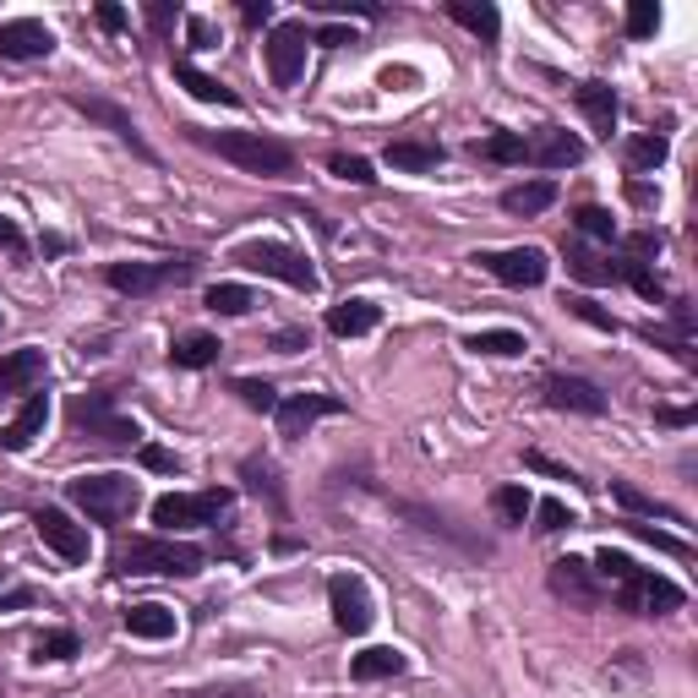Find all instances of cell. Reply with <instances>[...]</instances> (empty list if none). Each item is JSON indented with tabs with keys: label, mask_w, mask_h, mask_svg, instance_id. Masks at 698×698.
Listing matches in <instances>:
<instances>
[{
	"label": "cell",
	"mask_w": 698,
	"mask_h": 698,
	"mask_svg": "<svg viewBox=\"0 0 698 698\" xmlns=\"http://www.w3.org/2000/svg\"><path fill=\"white\" fill-rule=\"evenodd\" d=\"M595 578H606V584H611V600H617L623 611H638V617H666V611H682V600H688L682 584L638 568L628 552H611V546L595 552Z\"/></svg>",
	"instance_id": "obj_1"
},
{
	"label": "cell",
	"mask_w": 698,
	"mask_h": 698,
	"mask_svg": "<svg viewBox=\"0 0 698 698\" xmlns=\"http://www.w3.org/2000/svg\"><path fill=\"white\" fill-rule=\"evenodd\" d=\"M191 142H202L208 153L241 164L246 175H290L295 170V148L279 142V136H262V131H202L191 127Z\"/></svg>",
	"instance_id": "obj_2"
},
{
	"label": "cell",
	"mask_w": 698,
	"mask_h": 698,
	"mask_svg": "<svg viewBox=\"0 0 698 698\" xmlns=\"http://www.w3.org/2000/svg\"><path fill=\"white\" fill-rule=\"evenodd\" d=\"M202 546L175 540V535H142L115 552V573H159V578H191L202 573Z\"/></svg>",
	"instance_id": "obj_3"
},
{
	"label": "cell",
	"mask_w": 698,
	"mask_h": 698,
	"mask_svg": "<svg viewBox=\"0 0 698 698\" xmlns=\"http://www.w3.org/2000/svg\"><path fill=\"white\" fill-rule=\"evenodd\" d=\"M65 497L88 518H99V524H121V518H131V513L142 508V486L131 475H115V469L110 475H77L65 486Z\"/></svg>",
	"instance_id": "obj_4"
},
{
	"label": "cell",
	"mask_w": 698,
	"mask_h": 698,
	"mask_svg": "<svg viewBox=\"0 0 698 698\" xmlns=\"http://www.w3.org/2000/svg\"><path fill=\"white\" fill-rule=\"evenodd\" d=\"M65 415H71V432H82L88 443H99V447H142L136 421L115 415V393H77V398L65 404Z\"/></svg>",
	"instance_id": "obj_5"
},
{
	"label": "cell",
	"mask_w": 698,
	"mask_h": 698,
	"mask_svg": "<svg viewBox=\"0 0 698 698\" xmlns=\"http://www.w3.org/2000/svg\"><path fill=\"white\" fill-rule=\"evenodd\" d=\"M230 256H235L246 273L279 279V284H290V290H306V295L317 290V267L295 252V246H284V241H246V246H235Z\"/></svg>",
	"instance_id": "obj_6"
},
{
	"label": "cell",
	"mask_w": 698,
	"mask_h": 698,
	"mask_svg": "<svg viewBox=\"0 0 698 698\" xmlns=\"http://www.w3.org/2000/svg\"><path fill=\"white\" fill-rule=\"evenodd\" d=\"M196 273V256H170V262H110V284L121 295H153V290H170V284H186Z\"/></svg>",
	"instance_id": "obj_7"
},
{
	"label": "cell",
	"mask_w": 698,
	"mask_h": 698,
	"mask_svg": "<svg viewBox=\"0 0 698 698\" xmlns=\"http://www.w3.org/2000/svg\"><path fill=\"white\" fill-rule=\"evenodd\" d=\"M230 508V492H170L153 503V524L159 529H196V524H213L219 513Z\"/></svg>",
	"instance_id": "obj_8"
},
{
	"label": "cell",
	"mask_w": 698,
	"mask_h": 698,
	"mask_svg": "<svg viewBox=\"0 0 698 698\" xmlns=\"http://www.w3.org/2000/svg\"><path fill=\"white\" fill-rule=\"evenodd\" d=\"M475 262L497 279V284H508V290H535V284H546V273H552V262L540 246H508V252H475Z\"/></svg>",
	"instance_id": "obj_9"
},
{
	"label": "cell",
	"mask_w": 698,
	"mask_h": 698,
	"mask_svg": "<svg viewBox=\"0 0 698 698\" xmlns=\"http://www.w3.org/2000/svg\"><path fill=\"white\" fill-rule=\"evenodd\" d=\"M327 606H333V628L350 638H361L372 628V595H366V584L355 578V573H333L327 578Z\"/></svg>",
	"instance_id": "obj_10"
},
{
	"label": "cell",
	"mask_w": 698,
	"mask_h": 698,
	"mask_svg": "<svg viewBox=\"0 0 698 698\" xmlns=\"http://www.w3.org/2000/svg\"><path fill=\"white\" fill-rule=\"evenodd\" d=\"M262 55H267V77H273V88H295L301 71H306V28H301V22H279V28L267 33Z\"/></svg>",
	"instance_id": "obj_11"
},
{
	"label": "cell",
	"mask_w": 698,
	"mask_h": 698,
	"mask_svg": "<svg viewBox=\"0 0 698 698\" xmlns=\"http://www.w3.org/2000/svg\"><path fill=\"white\" fill-rule=\"evenodd\" d=\"M322 415H344V398L338 393H295V398H279V409H273L279 437H290V443H301Z\"/></svg>",
	"instance_id": "obj_12"
},
{
	"label": "cell",
	"mask_w": 698,
	"mask_h": 698,
	"mask_svg": "<svg viewBox=\"0 0 698 698\" xmlns=\"http://www.w3.org/2000/svg\"><path fill=\"white\" fill-rule=\"evenodd\" d=\"M33 529H39V540H44L61 563H88V529H82V524H71V513L39 508V513H33Z\"/></svg>",
	"instance_id": "obj_13"
},
{
	"label": "cell",
	"mask_w": 698,
	"mask_h": 698,
	"mask_svg": "<svg viewBox=\"0 0 698 698\" xmlns=\"http://www.w3.org/2000/svg\"><path fill=\"white\" fill-rule=\"evenodd\" d=\"M55 50V33L39 22V17H11L0 22V55L6 61H44Z\"/></svg>",
	"instance_id": "obj_14"
},
{
	"label": "cell",
	"mask_w": 698,
	"mask_h": 698,
	"mask_svg": "<svg viewBox=\"0 0 698 698\" xmlns=\"http://www.w3.org/2000/svg\"><path fill=\"white\" fill-rule=\"evenodd\" d=\"M71 110H82L88 121H99V127H110V131H115V136H121V142H127V148H131V153H136V159H148V164L159 159V153L148 148V136L136 131V121H131V115H127V110H121V104H110V99H88V93H71Z\"/></svg>",
	"instance_id": "obj_15"
},
{
	"label": "cell",
	"mask_w": 698,
	"mask_h": 698,
	"mask_svg": "<svg viewBox=\"0 0 698 698\" xmlns=\"http://www.w3.org/2000/svg\"><path fill=\"white\" fill-rule=\"evenodd\" d=\"M546 584H552V595H563V600L584 606V611L606 600V589L595 584V568H589V563H578V557H557L552 573H546Z\"/></svg>",
	"instance_id": "obj_16"
},
{
	"label": "cell",
	"mask_w": 698,
	"mask_h": 698,
	"mask_svg": "<svg viewBox=\"0 0 698 698\" xmlns=\"http://www.w3.org/2000/svg\"><path fill=\"white\" fill-rule=\"evenodd\" d=\"M546 404H552V409H573V415H606V393H600L595 382L563 377V372L546 377Z\"/></svg>",
	"instance_id": "obj_17"
},
{
	"label": "cell",
	"mask_w": 698,
	"mask_h": 698,
	"mask_svg": "<svg viewBox=\"0 0 698 698\" xmlns=\"http://www.w3.org/2000/svg\"><path fill=\"white\" fill-rule=\"evenodd\" d=\"M44 421H50V398H44V393H28V404L17 409V421L0 432V447H6V453H28V447L44 437Z\"/></svg>",
	"instance_id": "obj_18"
},
{
	"label": "cell",
	"mask_w": 698,
	"mask_h": 698,
	"mask_svg": "<svg viewBox=\"0 0 698 698\" xmlns=\"http://www.w3.org/2000/svg\"><path fill=\"white\" fill-rule=\"evenodd\" d=\"M44 350H17V355H6L0 361V398L6 393H39L44 387Z\"/></svg>",
	"instance_id": "obj_19"
},
{
	"label": "cell",
	"mask_w": 698,
	"mask_h": 698,
	"mask_svg": "<svg viewBox=\"0 0 698 698\" xmlns=\"http://www.w3.org/2000/svg\"><path fill=\"white\" fill-rule=\"evenodd\" d=\"M529 159H535V164H546V170H568V164L584 159V142H578L573 131L546 127L540 136H529Z\"/></svg>",
	"instance_id": "obj_20"
},
{
	"label": "cell",
	"mask_w": 698,
	"mask_h": 698,
	"mask_svg": "<svg viewBox=\"0 0 698 698\" xmlns=\"http://www.w3.org/2000/svg\"><path fill=\"white\" fill-rule=\"evenodd\" d=\"M578 110L595 127V136L611 142V131H617V93H611V82H584L578 88Z\"/></svg>",
	"instance_id": "obj_21"
},
{
	"label": "cell",
	"mask_w": 698,
	"mask_h": 698,
	"mask_svg": "<svg viewBox=\"0 0 698 698\" xmlns=\"http://www.w3.org/2000/svg\"><path fill=\"white\" fill-rule=\"evenodd\" d=\"M175 82L186 88L191 99H202V104H224V110H241V93H230L219 77H208V71H196L191 61H175Z\"/></svg>",
	"instance_id": "obj_22"
},
{
	"label": "cell",
	"mask_w": 698,
	"mask_h": 698,
	"mask_svg": "<svg viewBox=\"0 0 698 698\" xmlns=\"http://www.w3.org/2000/svg\"><path fill=\"white\" fill-rule=\"evenodd\" d=\"M127 634L131 638H148V644L175 638V611H170V606H159V600H142V606H131V611H127Z\"/></svg>",
	"instance_id": "obj_23"
},
{
	"label": "cell",
	"mask_w": 698,
	"mask_h": 698,
	"mask_svg": "<svg viewBox=\"0 0 698 698\" xmlns=\"http://www.w3.org/2000/svg\"><path fill=\"white\" fill-rule=\"evenodd\" d=\"M447 17H453L458 28H469L475 39H486V44L503 33V17H497V6H486V0H480V6H475V0H447Z\"/></svg>",
	"instance_id": "obj_24"
},
{
	"label": "cell",
	"mask_w": 698,
	"mask_h": 698,
	"mask_svg": "<svg viewBox=\"0 0 698 698\" xmlns=\"http://www.w3.org/2000/svg\"><path fill=\"white\" fill-rule=\"evenodd\" d=\"M382 159H387L393 170H404V175H426V170L443 164V148H437V142H387Z\"/></svg>",
	"instance_id": "obj_25"
},
{
	"label": "cell",
	"mask_w": 698,
	"mask_h": 698,
	"mask_svg": "<svg viewBox=\"0 0 698 698\" xmlns=\"http://www.w3.org/2000/svg\"><path fill=\"white\" fill-rule=\"evenodd\" d=\"M409 660L398 655V649H387V644H377V649H361L355 660H350V677L355 682H382V677H398Z\"/></svg>",
	"instance_id": "obj_26"
},
{
	"label": "cell",
	"mask_w": 698,
	"mask_h": 698,
	"mask_svg": "<svg viewBox=\"0 0 698 698\" xmlns=\"http://www.w3.org/2000/svg\"><path fill=\"white\" fill-rule=\"evenodd\" d=\"M557 202V181H524V186H508L503 191V208L518 213V219H535Z\"/></svg>",
	"instance_id": "obj_27"
},
{
	"label": "cell",
	"mask_w": 698,
	"mask_h": 698,
	"mask_svg": "<svg viewBox=\"0 0 698 698\" xmlns=\"http://www.w3.org/2000/svg\"><path fill=\"white\" fill-rule=\"evenodd\" d=\"M219 350H224V344H219L213 333H186V338H175V344H170V361H175L181 372H202V366H213V361H219Z\"/></svg>",
	"instance_id": "obj_28"
},
{
	"label": "cell",
	"mask_w": 698,
	"mask_h": 698,
	"mask_svg": "<svg viewBox=\"0 0 698 698\" xmlns=\"http://www.w3.org/2000/svg\"><path fill=\"white\" fill-rule=\"evenodd\" d=\"M377 306H372V301H344V306H333V312H327V327H333V333H338V338H361V333H372V327H377Z\"/></svg>",
	"instance_id": "obj_29"
},
{
	"label": "cell",
	"mask_w": 698,
	"mask_h": 698,
	"mask_svg": "<svg viewBox=\"0 0 698 698\" xmlns=\"http://www.w3.org/2000/svg\"><path fill=\"white\" fill-rule=\"evenodd\" d=\"M563 262H568V273L578 284H611V279H617L611 262H600V256L589 252V246H578V241H563Z\"/></svg>",
	"instance_id": "obj_30"
},
{
	"label": "cell",
	"mask_w": 698,
	"mask_h": 698,
	"mask_svg": "<svg viewBox=\"0 0 698 698\" xmlns=\"http://www.w3.org/2000/svg\"><path fill=\"white\" fill-rule=\"evenodd\" d=\"M475 153L492 159V164H524V159H529V136H518V131H492L486 142H475Z\"/></svg>",
	"instance_id": "obj_31"
},
{
	"label": "cell",
	"mask_w": 698,
	"mask_h": 698,
	"mask_svg": "<svg viewBox=\"0 0 698 698\" xmlns=\"http://www.w3.org/2000/svg\"><path fill=\"white\" fill-rule=\"evenodd\" d=\"M666 153H671V148H666V136H660V131H644V136L628 142V170H634V175H649V170H660V164H666Z\"/></svg>",
	"instance_id": "obj_32"
},
{
	"label": "cell",
	"mask_w": 698,
	"mask_h": 698,
	"mask_svg": "<svg viewBox=\"0 0 698 698\" xmlns=\"http://www.w3.org/2000/svg\"><path fill=\"white\" fill-rule=\"evenodd\" d=\"M464 350H475V355H524V333H513V327H486V333H469Z\"/></svg>",
	"instance_id": "obj_33"
},
{
	"label": "cell",
	"mask_w": 698,
	"mask_h": 698,
	"mask_svg": "<svg viewBox=\"0 0 698 698\" xmlns=\"http://www.w3.org/2000/svg\"><path fill=\"white\" fill-rule=\"evenodd\" d=\"M256 306V295L246 284H213L208 290V312H219V317H246Z\"/></svg>",
	"instance_id": "obj_34"
},
{
	"label": "cell",
	"mask_w": 698,
	"mask_h": 698,
	"mask_svg": "<svg viewBox=\"0 0 698 698\" xmlns=\"http://www.w3.org/2000/svg\"><path fill=\"white\" fill-rule=\"evenodd\" d=\"M611 273H617V279H628V284H634L644 301H655V306L666 301V290H660V279L649 273V262H634V256H623V262H611Z\"/></svg>",
	"instance_id": "obj_35"
},
{
	"label": "cell",
	"mask_w": 698,
	"mask_h": 698,
	"mask_svg": "<svg viewBox=\"0 0 698 698\" xmlns=\"http://www.w3.org/2000/svg\"><path fill=\"white\" fill-rule=\"evenodd\" d=\"M611 497H617L628 513H649V518H671V524H677V508H666V503L644 497V492H638V486H628V480H611Z\"/></svg>",
	"instance_id": "obj_36"
},
{
	"label": "cell",
	"mask_w": 698,
	"mask_h": 698,
	"mask_svg": "<svg viewBox=\"0 0 698 698\" xmlns=\"http://www.w3.org/2000/svg\"><path fill=\"white\" fill-rule=\"evenodd\" d=\"M241 475L252 480L256 497H267L273 508H284V492H279V475H273V464H267V458H246V464H241Z\"/></svg>",
	"instance_id": "obj_37"
},
{
	"label": "cell",
	"mask_w": 698,
	"mask_h": 698,
	"mask_svg": "<svg viewBox=\"0 0 698 698\" xmlns=\"http://www.w3.org/2000/svg\"><path fill=\"white\" fill-rule=\"evenodd\" d=\"M77 655V634L71 628H50V634L33 638V660L44 666V660H71Z\"/></svg>",
	"instance_id": "obj_38"
},
{
	"label": "cell",
	"mask_w": 698,
	"mask_h": 698,
	"mask_svg": "<svg viewBox=\"0 0 698 698\" xmlns=\"http://www.w3.org/2000/svg\"><path fill=\"white\" fill-rule=\"evenodd\" d=\"M492 508H497V518H503V524H524V518L535 513V497H529L524 486H503V492L492 497Z\"/></svg>",
	"instance_id": "obj_39"
},
{
	"label": "cell",
	"mask_w": 698,
	"mask_h": 698,
	"mask_svg": "<svg viewBox=\"0 0 698 698\" xmlns=\"http://www.w3.org/2000/svg\"><path fill=\"white\" fill-rule=\"evenodd\" d=\"M573 224H578L589 241H617V219H611L606 208H595V202H589V208H578V213H573Z\"/></svg>",
	"instance_id": "obj_40"
},
{
	"label": "cell",
	"mask_w": 698,
	"mask_h": 698,
	"mask_svg": "<svg viewBox=\"0 0 698 698\" xmlns=\"http://www.w3.org/2000/svg\"><path fill=\"white\" fill-rule=\"evenodd\" d=\"M235 393H241V404H246V409H262V415H273V409H279L273 382H262V377H235Z\"/></svg>",
	"instance_id": "obj_41"
},
{
	"label": "cell",
	"mask_w": 698,
	"mask_h": 698,
	"mask_svg": "<svg viewBox=\"0 0 698 698\" xmlns=\"http://www.w3.org/2000/svg\"><path fill=\"white\" fill-rule=\"evenodd\" d=\"M327 170H333L338 181H350V186H372V181H377V175H372V164H366V159H355V153H333V159H327Z\"/></svg>",
	"instance_id": "obj_42"
},
{
	"label": "cell",
	"mask_w": 698,
	"mask_h": 698,
	"mask_svg": "<svg viewBox=\"0 0 698 698\" xmlns=\"http://www.w3.org/2000/svg\"><path fill=\"white\" fill-rule=\"evenodd\" d=\"M655 28H660V6L655 0H634L628 6V39H655Z\"/></svg>",
	"instance_id": "obj_43"
},
{
	"label": "cell",
	"mask_w": 698,
	"mask_h": 698,
	"mask_svg": "<svg viewBox=\"0 0 698 698\" xmlns=\"http://www.w3.org/2000/svg\"><path fill=\"white\" fill-rule=\"evenodd\" d=\"M535 518H540V524H535L540 535H563V529H573V524H578V518L568 513V503H557V497H546V503L535 508Z\"/></svg>",
	"instance_id": "obj_44"
},
{
	"label": "cell",
	"mask_w": 698,
	"mask_h": 698,
	"mask_svg": "<svg viewBox=\"0 0 698 698\" xmlns=\"http://www.w3.org/2000/svg\"><path fill=\"white\" fill-rule=\"evenodd\" d=\"M142 17H148V28H153L159 39H170V33H175V22H181V6H170V0H148V6H142Z\"/></svg>",
	"instance_id": "obj_45"
},
{
	"label": "cell",
	"mask_w": 698,
	"mask_h": 698,
	"mask_svg": "<svg viewBox=\"0 0 698 698\" xmlns=\"http://www.w3.org/2000/svg\"><path fill=\"white\" fill-rule=\"evenodd\" d=\"M568 312L578 322H589V327H600V333H617V317H611V312H600L589 295H568Z\"/></svg>",
	"instance_id": "obj_46"
},
{
	"label": "cell",
	"mask_w": 698,
	"mask_h": 698,
	"mask_svg": "<svg viewBox=\"0 0 698 698\" xmlns=\"http://www.w3.org/2000/svg\"><path fill=\"white\" fill-rule=\"evenodd\" d=\"M638 540H649L655 552H671V557H688V540H677V535H666V529H655V524H628Z\"/></svg>",
	"instance_id": "obj_47"
},
{
	"label": "cell",
	"mask_w": 698,
	"mask_h": 698,
	"mask_svg": "<svg viewBox=\"0 0 698 698\" xmlns=\"http://www.w3.org/2000/svg\"><path fill=\"white\" fill-rule=\"evenodd\" d=\"M136 458H142L148 469H159V475H181V458H175L170 447H159V443H142L136 447Z\"/></svg>",
	"instance_id": "obj_48"
},
{
	"label": "cell",
	"mask_w": 698,
	"mask_h": 698,
	"mask_svg": "<svg viewBox=\"0 0 698 698\" xmlns=\"http://www.w3.org/2000/svg\"><path fill=\"white\" fill-rule=\"evenodd\" d=\"M623 252L634 256V262H649V256L660 252V235H655V230H638V235H623Z\"/></svg>",
	"instance_id": "obj_49"
},
{
	"label": "cell",
	"mask_w": 698,
	"mask_h": 698,
	"mask_svg": "<svg viewBox=\"0 0 698 698\" xmlns=\"http://www.w3.org/2000/svg\"><path fill=\"white\" fill-rule=\"evenodd\" d=\"M524 464H529V469H540V475H552V480H578L568 464H557V458H546V453H524Z\"/></svg>",
	"instance_id": "obj_50"
},
{
	"label": "cell",
	"mask_w": 698,
	"mask_h": 698,
	"mask_svg": "<svg viewBox=\"0 0 698 698\" xmlns=\"http://www.w3.org/2000/svg\"><path fill=\"white\" fill-rule=\"evenodd\" d=\"M186 39H191V50H213V39H219V33H213V22H208V17H186Z\"/></svg>",
	"instance_id": "obj_51"
},
{
	"label": "cell",
	"mask_w": 698,
	"mask_h": 698,
	"mask_svg": "<svg viewBox=\"0 0 698 698\" xmlns=\"http://www.w3.org/2000/svg\"><path fill=\"white\" fill-rule=\"evenodd\" d=\"M317 44H327V50H338V44H355V28H344V22H327L317 33Z\"/></svg>",
	"instance_id": "obj_52"
},
{
	"label": "cell",
	"mask_w": 698,
	"mask_h": 698,
	"mask_svg": "<svg viewBox=\"0 0 698 698\" xmlns=\"http://www.w3.org/2000/svg\"><path fill=\"white\" fill-rule=\"evenodd\" d=\"M93 17H99V28H104V33H121V28H127V11H121V6H110V0H104Z\"/></svg>",
	"instance_id": "obj_53"
},
{
	"label": "cell",
	"mask_w": 698,
	"mask_h": 698,
	"mask_svg": "<svg viewBox=\"0 0 698 698\" xmlns=\"http://www.w3.org/2000/svg\"><path fill=\"white\" fill-rule=\"evenodd\" d=\"M273 350H279V355H295V350H306V333H301V327H284V333L273 338Z\"/></svg>",
	"instance_id": "obj_54"
},
{
	"label": "cell",
	"mask_w": 698,
	"mask_h": 698,
	"mask_svg": "<svg viewBox=\"0 0 698 698\" xmlns=\"http://www.w3.org/2000/svg\"><path fill=\"white\" fill-rule=\"evenodd\" d=\"M241 17H246L252 28H262V22H273V0H246V6H241Z\"/></svg>",
	"instance_id": "obj_55"
},
{
	"label": "cell",
	"mask_w": 698,
	"mask_h": 698,
	"mask_svg": "<svg viewBox=\"0 0 698 698\" xmlns=\"http://www.w3.org/2000/svg\"><path fill=\"white\" fill-rule=\"evenodd\" d=\"M0 246H6V252H28V241H22V230H17V224H11L6 213H0Z\"/></svg>",
	"instance_id": "obj_56"
},
{
	"label": "cell",
	"mask_w": 698,
	"mask_h": 698,
	"mask_svg": "<svg viewBox=\"0 0 698 698\" xmlns=\"http://www.w3.org/2000/svg\"><path fill=\"white\" fill-rule=\"evenodd\" d=\"M628 196H634L638 208H655V202H660V191H655V186H644V181H628Z\"/></svg>",
	"instance_id": "obj_57"
},
{
	"label": "cell",
	"mask_w": 698,
	"mask_h": 698,
	"mask_svg": "<svg viewBox=\"0 0 698 698\" xmlns=\"http://www.w3.org/2000/svg\"><path fill=\"white\" fill-rule=\"evenodd\" d=\"M409 82H415V71H409V65H398V71L387 65V71H382V88H409Z\"/></svg>",
	"instance_id": "obj_58"
},
{
	"label": "cell",
	"mask_w": 698,
	"mask_h": 698,
	"mask_svg": "<svg viewBox=\"0 0 698 698\" xmlns=\"http://www.w3.org/2000/svg\"><path fill=\"white\" fill-rule=\"evenodd\" d=\"M655 421H666V426H694V409H660Z\"/></svg>",
	"instance_id": "obj_59"
},
{
	"label": "cell",
	"mask_w": 698,
	"mask_h": 698,
	"mask_svg": "<svg viewBox=\"0 0 698 698\" xmlns=\"http://www.w3.org/2000/svg\"><path fill=\"white\" fill-rule=\"evenodd\" d=\"M327 11H350V6H344V0H333ZM355 17H382V11H377V6H355Z\"/></svg>",
	"instance_id": "obj_60"
},
{
	"label": "cell",
	"mask_w": 698,
	"mask_h": 698,
	"mask_svg": "<svg viewBox=\"0 0 698 698\" xmlns=\"http://www.w3.org/2000/svg\"><path fill=\"white\" fill-rule=\"evenodd\" d=\"M0 589H6V573H0Z\"/></svg>",
	"instance_id": "obj_61"
},
{
	"label": "cell",
	"mask_w": 698,
	"mask_h": 698,
	"mask_svg": "<svg viewBox=\"0 0 698 698\" xmlns=\"http://www.w3.org/2000/svg\"><path fill=\"white\" fill-rule=\"evenodd\" d=\"M0 698H6V694H0Z\"/></svg>",
	"instance_id": "obj_62"
}]
</instances>
